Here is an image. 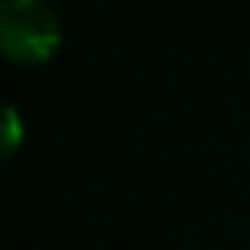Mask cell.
<instances>
[{
	"instance_id": "1",
	"label": "cell",
	"mask_w": 250,
	"mask_h": 250,
	"mask_svg": "<svg viewBox=\"0 0 250 250\" xmlns=\"http://www.w3.org/2000/svg\"><path fill=\"white\" fill-rule=\"evenodd\" d=\"M63 29L44 0H0V51L16 67H42L61 51Z\"/></svg>"
},
{
	"instance_id": "2",
	"label": "cell",
	"mask_w": 250,
	"mask_h": 250,
	"mask_svg": "<svg viewBox=\"0 0 250 250\" xmlns=\"http://www.w3.org/2000/svg\"><path fill=\"white\" fill-rule=\"evenodd\" d=\"M0 136H3V159H13L19 152V146L25 143V121L16 111V104H6L3 108V127H0Z\"/></svg>"
}]
</instances>
